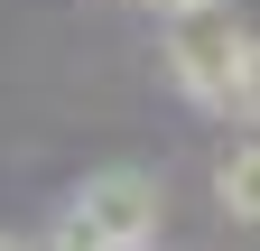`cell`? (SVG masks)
<instances>
[{
  "label": "cell",
  "instance_id": "obj_1",
  "mask_svg": "<svg viewBox=\"0 0 260 251\" xmlns=\"http://www.w3.org/2000/svg\"><path fill=\"white\" fill-rule=\"evenodd\" d=\"M242 10L233 0H186V10H168V66H177V93L186 103L223 112V93H233V66H242Z\"/></svg>",
  "mask_w": 260,
  "mask_h": 251
},
{
  "label": "cell",
  "instance_id": "obj_2",
  "mask_svg": "<svg viewBox=\"0 0 260 251\" xmlns=\"http://www.w3.org/2000/svg\"><path fill=\"white\" fill-rule=\"evenodd\" d=\"M65 214H75L103 251H149L158 242V214H168V186H158L149 168H93Z\"/></svg>",
  "mask_w": 260,
  "mask_h": 251
},
{
  "label": "cell",
  "instance_id": "obj_3",
  "mask_svg": "<svg viewBox=\"0 0 260 251\" xmlns=\"http://www.w3.org/2000/svg\"><path fill=\"white\" fill-rule=\"evenodd\" d=\"M214 205L233 214V224H260V140H233L214 159Z\"/></svg>",
  "mask_w": 260,
  "mask_h": 251
},
{
  "label": "cell",
  "instance_id": "obj_4",
  "mask_svg": "<svg viewBox=\"0 0 260 251\" xmlns=\"http://www.w3.org/2000/svg\"><path fill=\"white\" fill-rule=\"evenodd\" d=\"M223 112H242L260 131V38H242V66H233V93H223Z\"/></svg>",
  "mask_w": 260,
  "mask_h": 251
},
{
  "label": "cell",
  "instance_id": "obj_5",
  "mask_svg": "<svg viewBox=\"0 0 260 251\" xmlns=\"http://www.w3.org/2000/svg\"><path fill=\"white\" fill-rule=\"evenodd\" d=\"M0 251H38V242H19V233H0Z\"/></svg>",
  "mask_w": 260,
  "mask_h": 251
},
{
  "label": "cell",
  "instance_id": "obj_6",
  "mask_svg": "<svg viewBox=\"0 0 260 251\" xmlns=\"http://www.w3.org/2000/svg\"><path fill=\"white\" fill-rule=\"evenodd\" d=\"M140 10H186V0H140Z\"/></svg>",
  "mask_w": 260,
  "mask_h": 251
}]
</instances>
